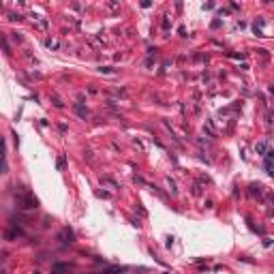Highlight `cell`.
Instances as JSON below:
<instances>
[{
	"mask_svg": "<svg viewBox=\"0 0 274 274\" xmlns=\"http://www.w3.org/2000/svg\"><path fill=\"white\" fill-rule=\"evenodd\" d=\"M32 22H36V26H39L41 30H45V28H47V20H43V17H41V15H36V13L32 15Z\"/></svg>",
	"mask_w": 274,
	"mask_h": 274,
	"instance_id": "6da1fadb",
	"label": "cell"
},
{
	"mask_svg": "<svg viewBox=\"0 0 274 274\" xmlns=\"http://www.w3.org/2000/svg\"><path fill=\"white\" fill-rule=\"evenodd\" d=\"M45 45H47L49 49H58V41H54V39H47V41H45Z\"/></svg>",
	"mask_w": 274,
	"mask_h": 274,
	"instance_id": "7a4b0ae2",
	"label": "cell"
},
{
	"mask_svg": "<svg viewBox=\"0 0 274 274\" xmlns=\"http://www.w3.org/2000/svg\"><path fill=\"white\" fill-rule=\"evenodd\" d=\"M75 112H77L79 116H84V118H86V114H88V112H86V109L81 107V105H75Z\"/></svg>",
	"mask_w": 274,
	"mask_h": 274,
	"instance_id": "3957f363",
	"label": "cell"
},
{
	"mask_svg": "<svg viewBox=\"0 0 274 274\" xmlns=\"http://www.w3.org/2000/svg\"><path fill=\"white\" fill-rule=\"evenodd\" d=\"M251 188H253V191H251V193H253V195H261V186H255V184H253Z\"/></svg>",
	"mask_w": 274,
	"mask_h": 274,
	"instance_id": "277c9868",
	"label": "cell"
},
{
	"mask_svg": "<svg viewBox=\"0 0 274 274\" xmlns=\"http://www.w3.org/2000/svg\"><path fill=\"white\" fill-rule=\"evenodd\" d=\"M257 152H266V144H259L257 146Z\"/></svg>",
	"mask_w": 274,
	"mask_h": 274,
	"instance_id": "5b68a950",
	"label": "cell"
}]
</instances>
